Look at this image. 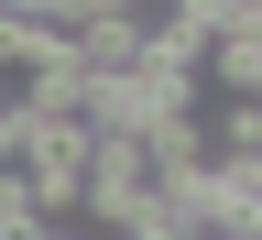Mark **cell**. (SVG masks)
Wrapping results in <instances>:
<instances>
[{
  "label": "cell",
  "instance_id": "cell-3",
  "mask_svg": "<svg viewBox=\"0 0 262 240\" xmlns=\"http://www.w3.org/2000/svg\"><path fill=\"white\" fill-rule=\"evenodd\" d=\"M208 131H219V153H262V98H219L208 88Z\"/></svg>",
  "mask_w": 262,
  "mask_h": 240
},
{
  "label": "cell",
  "instance_id": "cell-4",
  "mask_svg": "<svg viewBox=\"0 0 262 240\" xmlns=\"http://www.w3.org/2000/svg\"><path fill=\"white\" fill-rule=\"evenodd\" d=\"M11 98H22V77H11V66H0V110H11Z\"/></svg>",
  "mask_w": 262,
  "mask_h": 240
},
{
  "label": "cell",
  "instance_id": "cell-1",
  "mask_svg": "<svg viewBox=\"0 0 262 240\" xmlns=\"http://www.w3.org/2000/svg\"><path fill=\"white\" fill-rule=\"evenodd\" d=\"M77 55H88V77H131V66H153V44H142L120 11H110V22H88V33H77Z\"/></svg>",
  "mask_w": 262,
  "mask_h": 240
},
{
  "label": "cell",
  "instance_id": "cell-2",
  "mask_svg": "<svg viewBox=\"0 0 262 240\" xmlns=\"http://www.w3.org/2000/svg\"><path fill=\"white\" fill-rule=\"evenodd\" d=\"M44 44H66V33L33 22V11H0V66H11V77H33V66H44Z\"/></svg>",
  "mask_w": 262,
  "mask_h": 240
}]
</instances>
